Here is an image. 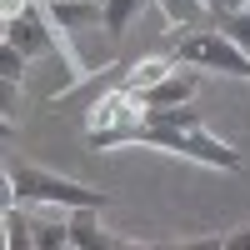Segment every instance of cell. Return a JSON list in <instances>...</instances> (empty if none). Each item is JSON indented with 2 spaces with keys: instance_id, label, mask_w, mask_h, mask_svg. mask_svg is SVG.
Segmentation results:
<instances>
[{
  "instance_id": "7a4b0ae2",
  "label": "cell",
  "mask_w": 250,
  "mask_h": 250,
  "mask_svg": "<svg viewBox=\"0 0 250 250\" xmlns=\"http://www.w3.org/2000/svg\"><path fill=\"white\" fill-rule=\"evenodd\" d=\"M135 140L160 145V150H175V155H190V160H200V165H215V170H235V165H240V155H235L225 140H215L205 125H145V120H140Z\"/></svg>"
},
{
  "instance_id": "8fae6325",
  "label": "cell",
  "mask_w": 250,
  "mask_h": 250,
  "mask_svg": "<svg viewBox=\"0 0 250 250\" xmlns=\"http://www.w3.org/2000/svg\"><path fill=\"white\" fill-rule=\"evenodd\" d=\"M5 230H10L5 245H15V250H25V245H30V220H25V215H15V205L5 210Z\"/></svg>"
},
{
  "instance_id": "277c9868",
  "label": "cell",
  "mask_w": 250,
  "mask_h": 250,
  "mask_svg": "<svg viewBox=\"0 0 250 250\" xmlns=\"http://www.w3.org/2000/svg\"><path fill=\"white\" fill-rule=\"evenodd\" d=\"M5 40H10V45H20L30 60L55 50V35L45 30L40 10H30V5H20V10H5Z\"/></svg>"
},
{
  "instance_id": "3957f363",
  "label": "cell",
  "mask_w": 250,
  "mask_h": 250,
  "mask_svg": "<svg viewBox=\"0 0 250 250\" xmlns=\"http://www.w3.org/2000/svg\"><path fill=\"white\" fill-rule=\"evenodd\" d=\"M175 65H205V70H220V75H235V80H250V55L235 45V40H225L220 25L215 30H195L185 35L180 45L170 50Z\"/></svg>"
},
{
  "instance_id": "30bf717a",
  "label": "cell",
  "mask_w": 250,
  "mask_h": 250,
  "mask_svg": "<svg viewBox=\"0 0 250 250\" xmlns=\"http://www.w3.org/2000/svg\"><path fill=\"white\" fill-rule=\"evenodd\" d=\"M25 65H30V55L5 40V45H0V80H20V75H25Z\"/></svg>"
},
{
  "instance_id": "7c38bea8",
  "label": "cell",
  "mask_w": 250,
  "mask_h": 250,
  "mask_svg": "<svg viewBox=\"0 0 250 250\" xmlns=\"http://www.w3.org/2000/svg\"><path fill=\"white\" fill-rule=\"evenodd\" d=\"M225 250H250V220L240 225V230H230V235H225Z\"/></svg>"
},
{
  "instance_id": "5b68a950",
  "label": "cell",
  "mask_w": 250,
  "mask_h": 250,
  "mask_svg": "<svg viewBox=\"0 0 250 250\" xmlns=\"http://www.w3.org/2000/svg\"><path fill=\"white\" fill-rule=\"evenodd\" d=\"M190 95H195V75H180V70H170V75H160L155 85L135 90L140 105H185Z\"/></svg>"
},
{
  "instance_id": "9c48e42d",
  "label": "cell",
  "mask_w": 250,
  "mask_h": 250,
  "mask_svg": "<svg viewBox=\"0 0 250 250\" xmlns=\"http://www.w3.org/2000/svg\"><path fill=\"white\" fill-rule=\"evenodd\" d=\"M30 245H70V215L65 220H30Z\"/></svg>"
},
{
  "instance_id": "8992f818",
  "label": "cell",
  "mask_w": 250,
  "mask_h": 250,
  "mask_svg": "<svg viewBox=\"0 0 250 250\" xmlns=\"http://www.w3.org/2000/svg\"><path fill=\"white\" fill-rule=\"evenodd\" d=\"M70 245H80V250H110L120 240L100 230V210L95 205H80V210H70Z\"/></svg>"
},
{
  "instance_id": "52a82bcc",
  "label": "cell",
  "mask_w": 250,
  "mask_h": 250,
  "mask_svg": "<svg viewBox=\"0 0 250 250\" xmlns=\"http://www.w3.org/2000/svg\"><path fill=\"white\" fill-rule=\"evenodd\" d=\"M140 5H145V0H105V5H100V15H105V35L120 40L125 30H130V20H135Z\"/></svg>"
},
{
  "instance_id": "6da1fadb",
  "label": "cell",
  "mask_w": 250,
  "mask_h": 250,
  "mask_svg": "<svg viewBox=\"0 0 250 250\" xmlns=\"http://www.w3.org/2000/svg\"><path fill=\"white\" fill-rule=\"evenodd\" d=\"M5 185H10V195H20V200L65 205V210H80V205H95V210H105V205H110L105 190H90V185H80V180L50 175V170L25 165V160H10V165H5Z\"/></svg>"
},
{
  "instance_id": "ba28073f",
  "label": "cell",
  "mask_w": 250,
  "mask_h": 250,
  "mask_svg": "<svg viewBox=\"0 0 250 250\" xmlns=\"http://www.w3.org/2000/svg\"><path fill=\"white\" fill-rule=\"evenodd\" d=\"M220 35L225 40H235V45L250 55V5H230L220 15Z\"/></svg>"
}]
</instances>
